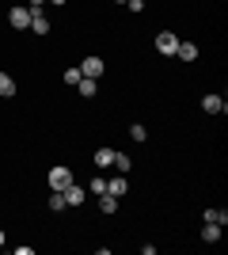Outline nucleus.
<instances>
[{"label": "nucleus", "instance_id": "obj_2", "mask_svg": "<svg viewBox=\"0 0 228 255\" xmlns=\"http://www.w3.org/2000/svg\"><path fill=\"white\" fill-rule=\"evenodd\" d=\"M156 50H160L163 57H175V50H179V34H175V31H160V34H156Z\"/></svg>", "mask_w": 228, "mask_h": 255}, {"label": "nucleus", "instance_id": "obj_13", "mask_svg": "<svg viewBox=\"0 0 228 255\" xmlns=\"http://www.w3.org/2000/svg\"><path fill=\"white\" fill-rule=\"evenodd\" d=\"M202 240H206V244H217V240H221V225H209V221H206V229H202Z\"/></svg>", "mask_w": 228, "mask_h": 255}, {"label": "nucleus", "instance_id": "obj_4", "mask_svg": "<svg viewBox=\"0 0 228 255\" xmlns=\"http://www.w3.org/2000/svg\"><path fill=\"white\" fill-rule=\"evenodd\" d=\"M8 23L15 27V31H27V27H31V8H27V4L11 8V11H8Z\"/></svg>", "mask_w": 228, "mask_h": 255}, {"label": "nucleus", "instance_id": "obj_20", "mask_svg": "<svg viewBox=\"0 0 228 255\" xmlns=\"http://www.w3.org/2000/svg\"><path fill=\"white\" fill-rule=\"evenodd\" d=\"M110 160H114V149H99L95 152V164H99V168H107Z\"/></svg>", "mask_w": 228, "mask_h": 255}, {"label": "nucleus", "instance_id": "obj_25", "mask_svg": "<svg viewBox=\"0 0 228 255\" xmlns=\"http://www.w3.org/2000/svg\"><path fill=\"white\" fill-rule=\"evenodd\" d=\"M114 4H126V0H114Z\"/></svg>", "mask_w": 228, "mask_h": 255}, {"label": "nucleus", "instance_id": "obj_23", "mask_svg": "<svg viewBox=\"0 0 228 255\" xmlns=\"http://www.w3.org/2000/svg\"><path fill=\"white\" fill-rule=\"evenodd\" d=\"M42 4H46V0H31V4H27V8H42Z\"/></svg>", "mask_w": 228, "mask_h": 255}, {"label": "nucleus", "instance_id": "obj_14", "mask_svg": "<svg viewBox=\"0 0 228 255\" xmlns=\"http://www.w3.org/2000/svg\"><path fill=\"white\" fill-rule=\"evenodd\" d=\"M206 221H209V225H221V229H225V225H228V213H225V210H206Z\"/></svg>", "mask_w": 228, "mask_h": 255}, {"label": "nucleus", "instance_id": "obj_10", "mask_svg": "<svg viewBox=\"0 0 228 255\" xmlns=\"http://www.w3.org/2000/svg\"><path fill=\"white\" fill-rule=\"evenodd\" d=\"M175 57H179V61H194V57H198V46H194V42H179Z\"/></svg>", "mask_w": 228, "mask_h": 255}, {"label": "nucleus", "instance_id": "obj_11", "mask_svg": "<svg viewBox=\"0 0 228 255\" xmlns=\"http://www.w3.org/2000/svg\"><path fill=\"white\" fill-rule=\"evenodd\" d=\"M99 210L103 213H118V198H114V194H99Z\"/></svg>", "mask_w": 228, "mask_h": 255}, {"label": "nucleus", "instance_id": "obj_16", "mask_svg": "<svg viewBox=\"0 0 228 255\" xmlns=\"http://www.w3.org/2000/svg\"><path fill=\"white\" fill-rule=\"evenodd\" d=\"M50 210H54V213L69 210V206H65V194H61V191H54V194H50Z\"/></svg>", "mask_w": 228, "mask_h": 255}, {"label": "nucleus", "instance_id": "obj_21", "mask_svg": "<svg viewBox=\"0 0 228 255\" xmlns=\"http://www.w3.org/2000/svg\"><path fill=\"white\" fill-rule=\"evenodd\" d=\"M130 4V11H145V0H126Z\"/></svg>", "mask_w": 228, "mask_h": 255}, {"label": "nucleus", "instance_id": "obj_8", "mask_svg": "<svg viewBox=\"0 0 228 255\" xmlns=\"http://www.w3.org/2000/svg\"><path fill=\"white\" fill-rule=\"evenodd\" d=\"M130 191V179L126 175H118V179H107V194H114V198H122V194Z\"/></svg>", "mask_w": 228, "mask_h": 255}, {"label": "nucleus", "instance_id": "obj_19", "mask_svg": "<svg viewBox=\"0 0 228 255\" xmlns=\"http://www.w3.org/2000/svg\"><path fill=\"white\" fill-rule=\"evenodd\" d=\"M130 137L133 141H149V129H145L141 122H133V126H130Z\"/></svg>", "mask_w": 228, "mask_h": 255}, {"label": "nucleus", "instance_id": "obj_15", "mask_svg": "<svg viewBox=\"0 0 228 255\" xmlns=\"http://www.w3.org/2000/svg\"><path fill=\"white\" fill-rule=\"evenodd\" d=\"M110 164H114L122 175H130V156H126V152H114V160H110Z\"/></svg>", "mask_w": 228, "mask_h": 255}, {"label": "nucleus", "instance_id": "obj_7", "mask_svg": "<svg viewBox=\"0 0 228 255\" xmlns=\"http://www.w3.org/2000/svg\"><path fill=\"white\" fill-rule=\"evenodd\" d=\"M27 31H34V34H50V19L42 15V8H31V27Z\"/></svg>", "mask_w": 228, "mask_h": 255}, {"label": "nucleus", "instance_id": "obj_5", "mask_svg": "<svg viewBox=\"0 0 228 255\" xmlns=\"http://www.w3.org/2000/svg\"><path fill=\"white\" fill-rule=\"evenodd\" d=\"M202 111H206V115H225V111H228V103H225V96L209 92V96L202 99Z\"/></svg>", "mask_w": 228, "mask_h": 255}, {"label": "nucleus", "instance_id": "obj_24", "mask_svg": "<svg viewBox=\"0 0 228 255\" xmlns=\"http://www.w3.org/2000/svg\"><path fill=\"white\" fill-rule=\"evenodd\" d=\"M50 4H69V0H50Z\"/></svg>", "mask_w": 228, "mask_h": 255}, {"label": "nucleus", "instance_id": "obj_22", "mask_svg": "<svg viewBox=\"0 0 228 255\" xmlns=\"http://www.w3.org/2000/svg\"><path fill=\"white\" fill-rule=\"evenodd\" d=\"M0 248H8V236H4V229H0Z\"/></svg>", "mask_w": 228, "mask_h": 255}, {"label": "nucleus", "instance_id": "obj_17", "mask_svg": "<svg viewBox=\"0 0 228 255\" xmlns=\"http://www.w3.org/2000/svg\"><path fill=\"white\" fill-rule=\"evenodd\" d=\"M87 194H95V198H99V194H107V179H99V175H95V179L87 183Z\"/></svg>", "mask_w": 228, "mask_h": 255}, {"label": "nucleus", "instance_id": "obj_12", "mask_svg": "<svg viewBox=\"0 0 228 255\" xmlns=\"http://www.w3.org/2000/svg\"><path fill=\"white\" fill-rule=\"evenodd\" d=\"M0 96H4V99H11V96H15V80H11L8 73H0Z\"/></svg>", "mask_w": 228, "mask_h": 255}, {"label": "nucleus", "instance_id": "obj_6", "mask_svg": "<svg viewBox=\"0 0 228 255\" xmlns=\"http://www.w3.org/2000/svg\"><path fill=\"white\" fill-rule=\"evenodd\" d=\"M76 69H80V73H84V76H91V80H99V76H103V69H107V65L99 61V57H84V61L76 65Z\"/></svg>", "mask_w": 228, "mask_h": 255}, {"label": "nucleus", "instance_id": "obj_3", "mask_svg": "<svg viewBox=\"0 0 228 255\" xmlns=\"http://www.w3.org/2000/svg\"><path fill=\"white\" fill-rule=\"evenodd\" d=\"M61 194H65V206H73V210L87 202V187H80V183H69V187H65Z\"/></svg>", "mask_w": 228, "mask_h": 255}, {"label": "nucleus", "instance_id": "obj_1", "mask_svg": "<svg viewBox=\"0 0 228 255\" xmlns=\"http://www.w3.org/2000/svg\"><path fill=\"white\" fill-rule=\"evenodd\" d=\"M46 183H50V191H65L69 183H73V171H69L65 164H57V168H50V175H46Z\"/></svg>", "mask_w": 228, "mask_h": 255}, {"label": "nucleus", "instance_id": "obj_9", "mask_svg": "<svg viewBox=\"0 0 228 255\" xmlns=\"http://www.w3.org/2000/svg\"><path fill=\"white\" fill-rule=\"evenodd\" d=\"M76 92H80L84 99H91V96L99 92V80H91V76H80V84H76Z\"/></svg>", "mask_w": 228, "mask_h": 255}, {"label": "nucleus", "instance_id": "obj_18", "mask_svg": "<svg viewBox=\"0 0 228 255\" xmlns=\"http://www.w3.org/2000/svg\"><path fill=\"white\" fill-rule=\"evenodd\" d=\"M80 76H84L80 69H65V73H61V80H65L69 88H76V84H80Z\"/></svg>", "mask_w": 228, "mask_h": 255}]
</instances>
